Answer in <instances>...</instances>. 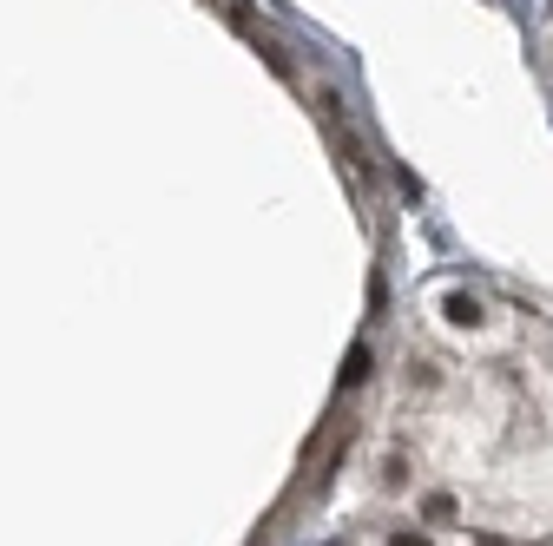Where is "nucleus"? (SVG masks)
Returning <instances> with one entry per match:
<instances>
[{
  "mask_svg": "<svg viewBox=\"0 0 553 546\" xmlns=\"http://www.w3.org/2000/svg\"><path fill=\"white\" fill-rule=\"evenodd\" d=\"M395 546H428V540H422V533H395Z\"/></svg>",
  "mask_w": 553,
  "mask_h": 546,
  "instance_id": "nucleus-3",
  "label": "nucleus"
},
{
  "mask_svg": "<svg viewBox=\"0 0 553 546\" xmlns=\"http://www.w3.org/2000/svg\"><path fill=\"white\" fill-rule=\"evenodd\" d=\"M369 369H376V362H369V349L356 343V349L343 356V389H356V382H369Z\"/></svg>",
  "mask_w": 553,
  "mask_h": 546,
  "instance_id": "nucleus-2",
  "label": "nucleus"
},
{
  "mask_svg": "<svg viewBox=\"0 0 553 546\" xmlns=\"http://www.w3.org/2000/svg\"><path fill=\"white\" fill-rule=\"evenodd\" d=\"M448 323H455V329H474V323H481V303H474L468 290H455V297H448Z\"/></svg>",
  "mask_w": 553,
  "mask_h": 546,
  "instance_id": "nucleus-1",
  "label": "nucleus"
},
{
  "mask_svg": "<svg viewBox=\"0 0 553 546\" xmlns=\"http://www.w3.org/2000/svg\"><path fill=\"white\" fill-rule=\"evenodd\" d=\"M481 546H507V540H481Z\"/></svg>",
  "mask_w": 553,
  "mask_h": 546,
  "instance_id": "nucleus-4",
  "label": "nucleus"
}]
</instances>
